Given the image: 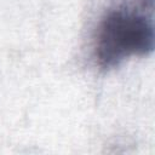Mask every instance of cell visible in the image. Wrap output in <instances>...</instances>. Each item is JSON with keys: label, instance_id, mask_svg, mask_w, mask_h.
<instances>
[{"label": "cell", "instance_id": "obj_1", "mask_svg": "<svg viewBox=\"0 0 155 155\" xmlns=\"http://www.w3.org/2000/svg\"><path fill=\"white\" fill-rule=\"evenodd\" d=\"M154 0H122L101 17L94 34L96 65L109 71L136 56L154 50Z\"/></svg>", "mask_w": 155, "mask_h": 155}]
</instances>
